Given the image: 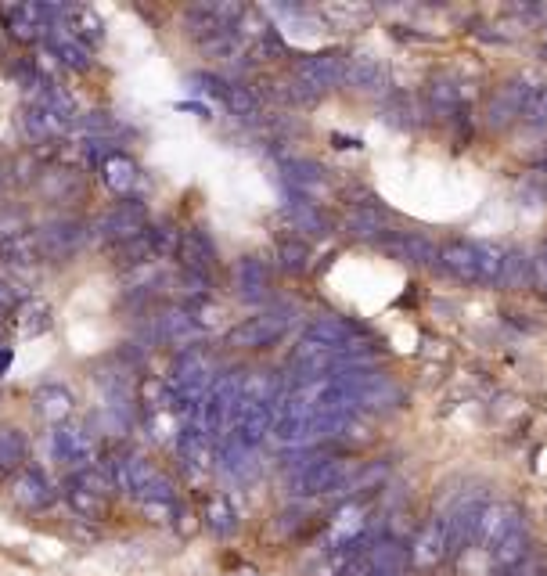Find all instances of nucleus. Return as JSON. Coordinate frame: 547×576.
I'll return each mask as SVG.
<instances>
[{
  "label": "nucleus",
  "mask_w": 547,
  "mask_h": 576,
  "mask_svg": "<svg viewBox=\"0 0 547 576\" xmlns=\"http://www.w3.org/2000/svg\"><path fill=\"white\" fill-rule=\"evenodd\" d=\"M40 256V242H36V227L22 209H0V263H36Z\"/></svg>",
  "instance_id": "obj_1"
},
{
  "label": "nucleus",
  "mask_w": 547,
  "mask_h": 576,
  "mask_svg": "<svg viewBox=\"0 0 547 576\" xmlns=\"http://www.w3.org/2000/svg\"><path fill=\"white\" fill-rule=\"evenodd\" d=\"M54 15H58V11L44 8V4H0V26H4V36H11L18 44H33V40L51 33Z\"/></svg>",
  "instance_id": "obj_2"
},
{
  "label": "nucleus",
  "mask_w": 547,
  "mask_h": 576,
  "mask_svg": "<svg viewBox=\"0 0 547 576\" xmlns=\"http://www.w3.org/2000/svg\"><path fill=\"white\" fill-rule=\"evenodd\" d=\"M8 497L22 508V512H44L54 501V486L40 468H18L8 476Z\"/></svg>",
  "instance_id": "obj_3"
},
{
  "label": "nucleus",
  "mask_w": 547,
  "mask_h": 576,
  "mask_svg": "<svg viewBox=\"0 0 547 576\" xmlns=\"http://www.w3.org/2000/svg\"><path fill=\"white\" fill-rule=\"evenodd\" d=\"M36 242H40V256H47V260H62V256H69V252L80 245V224L69 220V216H54V220L40 224Z\"/></svg>",
  "instance_id": "obj_4"
},
{
  "label": "nucleus",
  "mask_w": 547,
  "mask_h": 576,
  "mask_svg": "<svg viewBox=\"0 0 547 576\" xmlns=\"http://www.w3.org/2000/svg\"><path fill=\"white\" fill-rule=\"evenodd\" d=\"M62 126H65V112L44 105V101H33V105L22 108V130H26V137H33V141H51V137L62 134Z\"/></svg>",
  "instance_id": "obj_5"
},
{
  "label": "nucleus",
  "mask_w": 547,
  "mask_h": 576,
  "mask_svg": "<svg viewBox=\"0 0 547 576\" xmlns=\"http://www.w3.org/2000/svg\"><path fill=\"white\" fill-rule=\"evenodd\" d=\"M11 328H15L18 339H36V335H44L51 328V306L44 299H22L15 314H11Z\"/></svg>",
  "instance_id": "obj_6"
},
{
  "label": "nucleus",
  "mask_w": 547,
  "mask_h": 576,
  "mask_svg": "<svg viewBox=\"0 0 547 576\" xmlns=\"http://www.w3.org/2000/svg\"><path fill=\"white\" fill-rule=\"evenodd\" d=\"M69 504L76 508L80 515H90V519H101L105 515V490L90 483L87 476L72 479L69 483Z\"/></svg>",
  "instance_id": "obj_7"
},
{
  "label": "nucleus",
  "mask_w": 547,
  "mask_h": 576,
  "mask_svg": "<svg viewBox=\"0 0 547 576\" xmlns=\"http://www.w3.org/2000/svg\"><path fill=\"white\" fill-rule=\"evenodd\" d=\"M26 454H29L26 436L15 425H0V472L11 476L18 468H26Z\"/></svg>",
  "instance_id": "obj_8"
},
{
  "label": "nucleus",
  "mask_w": 547,
  "mask_h": 576,
  "mask_svg": "<svg viewBox=\"0 0 547 576\" xmlns=\"http://www.w3.org/2000/svg\"><path fill=\"white\" fill-rule=\"evenodd\" d=\"M33 404L47 422H62L65 414L72 411V396H69V389H62V386H40L33 393Z\"/></svg>",
  "instance_id": "obj_9"
},
{
  "label": "nucleus",
  "mask_w": 547,
  "mask_h": 576,
  "mask_svg": "<svg viewBox=\"0 0 547 576\" xmlns=\"http://www.w3.org/2000/svg\"><path fill=\"white\" fill-rule=\"evenodd\" d=\"M90 454V443L83 436V429H58L54 432V458L65 465H76Z\"/></svg>",
  "instance_id": "obj_10"
},
{
  "label": "nucleus",
  "mask_w": 547,
  "mask_h": 576,
  "mask_svg": "<svg viewBox=\"0 0 547 576\" xmlns=\"http://www.w3.org/2000/svg\"><path fill=\"white\" fill-rule=\"evenodd\" d=\"M47 47H51V51L58 54V62L76 65V69H83V65H87L83 51H80V47H76V44H72L69 36L62 33V29H51V33H47Z\"/></svg>",
  "instance_id": "obj_11"
},
{
  "label": "nucleus",
  "mask_w": 547,
  "mask_h": 576,
  "mask_svg": "<svg viewBox=\"0 0 547 576\" xmlns=\"http://www.w3.org/2000/svg\"><path fill=\"white\" fill-rule=\"evenodd\" d=\"M18 285H11V281L0 278V324L11 321V314L18 310Z\"/></svg>",
  "instance_id": "obj_12"
},
{
  "label": "nucleus",
  "mask_w": 547,
  "mask_h": 576,
  "mask_svg": "<svg viewBox=\"0 0 547 576\" xmlns=\"http://www.w3.org/2000/svg\"><path fill=\"white\" fill-rule=\"evenodd\" d=\"M126 180H130V162L126 159L108 162V184H112V188H123Z\"/></svg>",
  "instance_id": "obj_13"
},
{
  "label": "nucleus",
  "mask_w": 547,
  "mask_h": 576,
  "mask_svg": "<svg viewBox=\"0 0 547 576\" xmlns=\"http://www.w3.org/2000/svg\"><path fill=\"white\" fill-rule=\"evenodd\" d=\"M8 180H15V177H11V170L4 166V162H0V191H4V184H8Z\"/></svg>",
  "instance_id": "obj_14"
},
{
  "label": "nucleus",
  "mask_w": 547,
  "mask_h": 576,
  "mask_svg": "<svg viewBox=\"0 0 547 576\" xmlns=\"http://www.w3.org/2000/svg\"><path fill=\"white\" fill-rule=\"evenodd\" d=\"M4 47H8V36L0 33V58H4Z\"/></svg>",
  "instance_id": "obj_15"
}]
</instances>
